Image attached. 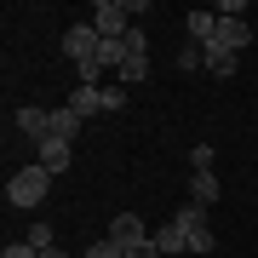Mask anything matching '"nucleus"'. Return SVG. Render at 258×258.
Returning <instances> with one entry per match:
<instances>
[{
  "mask_svg": "<svg viewBox=\"0 0 258 258\" xmlns=\"http://www.w3.org/2000/svg\"><path fill=\"white\" fill-rule=\"evenodd\" d=\"M161 252H189V247H184V230H178L172 218H166L161 230H155V258H161Z\"/></svg>",
  "mask_w": 258,
  "mask_h": 258,
  "instance_id": "9b49d317",
  "label": "nucleus"
},
{
  "mask_svg": "<svg viewBox=\"0 0 258 258\" xmlns=\"http://www.w3.org/2000/svg\"><path fill=\"white\" fill-rule=\"evenodd\" d=\"M63 103H69L81 120H86V115H109V92H103V86H81V81H75V92H69Z\"/></svg>",
  "mask_w": 258,
  "mask_h": 258,
  "instance_id": "20e7f679",
  "label": "nucleus"
},
{
  "mask_svg": "<svg viewBox=\"0 0 258 258\" xmlns=\"http://www.w3.org/2000/svg\"><path fill=\"white\" fill-rule=\"evenodd\" d=\"M126 258H155V252H126Z\"/></svg>",
  "mask_w": 258,
  "mask_h": 258,
  "instance_id": "f3484780",
  "label": "nucleus"
},
{
  "mask_svg": "<svg viewBox=\"0 0 258 258\" xmlns=\"http://www.w3.org/2000/svg\"><path fill=\"white\" fill-rule=\"evenodd\" d=\"M35 161L57 178V172H69V161H75V155H69V144H63V138H40V144H35Z\"/></svg>",
  "mask_w": 258,
  "mask_h": 258,
  "instance_id": "423d86ee",
  "label": "nucleus"
},
{
  "mask_svg": "<svg viewBox=\"0 0 258 258\" xmlns=\"http://www.w3.org/2000/svg\"><path fill=\"white\" fill-rule=\"evenodd\" d=\"M40 258H63V252H57V247H46V252H40Z\"/></svg>",
  "mask_w": 258,
  "mask_h": 258,
  "instance_id": "dca6fc26",
  "label": "nucleus"
},
{
  "mask_svg": "<svg viewBox=\"0 0 258 258\" xmlns=\"http://www.w3.org/2000/svg\"><path fill=\"white\" fill-rule=\"evenodd\" d=\"M18 132H23L29 144L52 138V109H40V103H23V109H18Z\"/></svg>",
  "mask_w": 258,
  "mask_h": 258,
  "instance_id": "39448f33",
  "label": "nucleus"
},
{
  "mask_svg": "<svg viewBox=\"0 0 258 258\" xmlns=\"http://www.w3.org/2000/svg\"><path fill=\"white\" fill-rule=\"evenodd\" d=\"M0 258H40V252L29 247V241H12V247H0Z\"/></svg>",
  "mask_w": 258,
  "mask_h": 258,
  "instance_id": "2eb2a0df",
  "label": "nucleus"
},
{
  "mask_svg": "<svg viewBox=\"0 0 258 258\" xmlns=\"http://www.w3.org/2000/svg\"><path fill=\"white\" fill-rule=\"evenodd\" d=\"M109 241H120L126 252H155V235L144 230V218H138V212H120V218L109 224Z\"/></svg>",
  "mask_w": 258,
  "mask_h": 258,
  "instance_id": "7ed1b4c3",
  "label": "nucleus"
},
{
  "mask_svg": "<svg viewBox=\"0 0 258 258\" xmlns=\"http://www.w3.org/2000/svg\"><path fill=\"white\" fill-rule=\"evenodd\" d=\"M23 241H29L35 252H46V247H52V224H29V235H23Z\"/></svg>",
  "mask_w": 258,
  "mask_h": 258,
  "instance_id": "ddd939ff",
  "label": "nucleus"
},
{
  "mask_svg": "<svg viewBox=\"0 0 258 258\" xmlns=\"http://www.w3.org/2000/svg\"><path fill=\"white\" fill-rule=\"evenodd\" d=\"M172 224L184 230V247H189V252H218V235H212V224H207V207L184 201V207L172 212Z\"/></svg>",
  "mask_w": 258,
  "mask_h": 258,
  "instance_id": "f03ea898",
  "label": "nucleus"
},
{
  "mask_svg": "<svg viewBox=\"0 0 258 258\" xmlns=\"http://www.w3.org/2000/svg\"><path fill=\"white\" fill-rule=\"evenodd\" d=\"M46 189H52V172H46L40 161H29V166H18V172L6 178V201H12V207H40Z\"/></svg>",
  "mask_w": 258,
  "mask_h": 258,
  "instance_id": "f257e3e1",
  "label": "nucleus"
},
{
  "mask_svg": "<svg viewBox=\"0 0 258 258\" xmlns=\"http://www.w3.org/2000/svg\"><path fill=\"white\" fill-rule=\"evenodd\" d=\"M189 172H212V144H195L189 149Z\"/></svg>",
  "mask_w": 258,
  "mask_h": 258,
  "instance_id": "4468645a",
  "label": "nucleus"
},
{
  "mask_svg": "<svg viewBox=\"0 0 258 258\" xmlns=\"http://www.w3.org/2000/svg\"><path fill=\"white\" fill-rule=\"evenodd\" d=\"M75 132H81V115H75L69 103H63V109H52V138H63V144H75Z\"/></svg>",
  "mask_w": 258,
  "mask_h": 258,
  "instance_id": "9d476101",
  "label": "nucleus"
},
{
  "mask_svg": "<svg viewBox=\"0 0 258 258\" xmlns=\"http://www.w3.org/2000/svg\"><path fill=\"white\" fill-rule=\"evenodd\" d=\"M86 258H126V247H120V241H109V235H103V241H92V247H86Z\"/></svg>",
  "mask_w": 258,
  "mask_h": 258,
  "instance_id": "f8f14e48",
  "label": "nucleus"
},
{
  "mask_svg": "<svg viewBox=\"0 0 258 258\" xmlns=\"http://www.w3.org/2000/svg\"><path fill=\"white\" fill-rule=\"evenodd\" d=\"M201 57H207V69L218 75V81H230V75L241 69V57H235V52H224V46H201Z\"/></svg>",
  "mask_w": 258,
  "mask_h": 258,
  "instance_id": "1a4fd4ad",
  "label": "nucleus"
},
{
  "mask_svg": "<svg viewBox=\"0 0 258 258\" xmlns=\"http://www.w3.org/2000/svg\"><path fill=\"white\" fill-rule=\"evenodd\" d=\"M189 40L195 46H212V40H218V12H189Z\"/></svg>",
  "mask_w": 258,
  "mask_h": 258,
  "instance_id": "0eeeda50",
  "label": "nucleus"
},
{
  "mask_svg": "<svg viewBox=\"0 0 258 258\" xmlns=\"http://www.w3.org/2000/svg\"><path fill=\"white\" fill-rule=\"evenodd\" d=\"M189 201L195 207H212V201H218V172H189Z\"/></svg>",
  "mask_w": 258,
  "mask_h": 258,
  "instance_id": "6e6552de",
  "label": "nucleus"
}]
</instances>
